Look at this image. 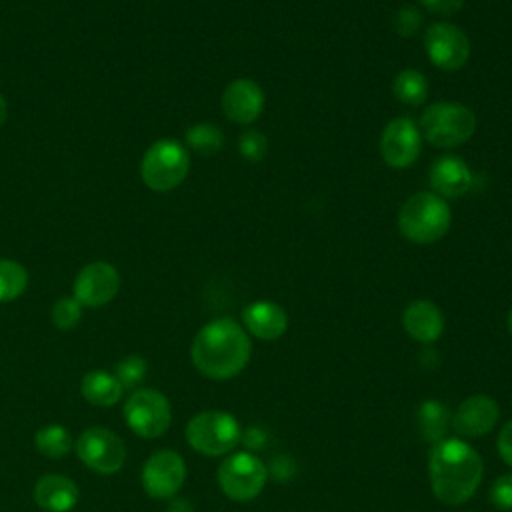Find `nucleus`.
<instances>
[{
    "label": "nucleus",
    "instance_id": "1",
    "mask_svg": "<svg viewBox=\"0 0 512 512\" xmlns=\"http://www.w3.org/2000/svg\"><path fill=\"white\" fill-rule=\"evenodd\" d=\"M252 342L244 326L232 318H214L204 324L190 346L194 368L212 380H228L250 362Z\"/></svg>",
    "mask_w": 512,
    "mask_h": 512
},
{
    "label": "nucleus",
    "instance_id": "2",
    "mask_svg": "<svg viewBox=\"0 0 512 512\" xmlns=\"http://www.w3.org/2000/svg\"><path fill=\"white\" fill-rule=\"evenodd\" d=\"M428 476L434 496L448 506H458L478 490L484 464L480 454L464 440L444 438L430 450Z\"/></svg>",
    "mask_w": 512,
    "mask_h": 512
},
{
    "label": "nucleus",
    "instance_id": "3",
    "mask_svg": "<svg viewBox=\"0 0 512 512\" xmlns=\"http://www.w3.org/2000/svg\"><path fill=\"white\" fill-rule=\"evenodd\" d=\"M452 224L448 202L434 192L412 194L398 212L400 234L414 244H432L440 240Z\"/></svg>",
    "mask_w": 512,
    "mask_h": 512
},
{
    "label": "nucleus",
    "instance_id": "4",
    "mask_svg": "<svg viewBox=\"0 0 512 512\" xmlns=\"http://www.w3.org/2000/svg\"><path fill=\"white\" fill-rule=\"evenodd\" d=\"M420 132L436 148H456L476 130V114L458 102H434L420 116Z\"/></svg>",
    "mask_w": 512,
    "mask_h": 512
},
{
    "label": "nucleus",
    "instance_id": "5",
    "mask_svg": "<svg viewBox=\"0 0 512 512\" xmlns=\"http://www.w3.org/2000/svg\"><path fill=\"white\" fill-rule=\"evenodd\" d=\"M242 440L238 420L224 410H204L186 424V442L204 456H222L232 452Z\"/></svg>",
    "mask_w": 512,
    "mask_h": 512
},
{
    "label": "nucleus",
    "instance_id": "6",
    "mask_svg": "<svg viewBox=\"0 0 512 512\" xmlns=\"http://www.w3.org/2000/svg\"><path fill=\"white\" fill-rule=\"evenodd\" d=\"M190 170V156L176 140H158L142 156L140 178L154 192L178 188Z\"/></svg>",
    "mask_w": 512,
    "mask_h": 512
},
{
    "label": "nucleus",
    "instance_id": "7",
    "mask_svg": "<svg viewBox=\"0 0 512 512\" xmlns=\"http://www.w3.org/2000/svg\"><path fill=\"white\" fill-rule=\"evenodd\" d=\"M218 486L234 502L254 500L266 486L268 470L250 452H236L218 466Z\"/></svg>",
    "mask_w": 512,
    "mask_h": 512
},
{
    "label": "nucleus",
    "instance_id": "8",
    "mask_svg": "<svg viewBox=\"0 0 512 512\" xmlns=\"http://www.w3.org/2000/svg\"><path fill=\"white\" fill-rule=\"evenodd\" d=\"M124 420L140 438H160L172 422L168 398L154 388H140L124 402Z\"/></svg>",
    "mask_w": 512,
    "mask_h": 512
},
{
    "label": "nucleus",
    "instance_id": "9",
    "mask_svg": "<svg viewBox=\"0 0 512 512\" xmlns=\"http://www.w3.org/2000/svg\"><path fill=\"white\" fill-rule=\"evenodd\" d=\"M74 450L80 462L98 474H114L126 462V446L122 438L102 426L86 428L78 436Z\"/></svg>",
    "mask_w": 512,
    "mask_h": 512
},
{
    "label": "nucleus",
    "instance_id": "10",
    "mask_svg": "<svg viewBox=\"0 0 512 512\" xmlns=\"http://www.w3.org/2000/svg\"><path fill=\"white\" fill-rule=\"evenodd\" d=\"M424 50L436 68L452 72L468 62L470 40L462 28L450 22H436L424 34Z\"/></svg>",
    "mask_w": 512,
    "mask_h": 512
},
{
    "label": "nucleus",
    "instance_id": "11",
    "mask_svg": "<svg viewBox=\"0 0 512 512\" xmlns=\"http://www.w3.org/2000/svg\"><path fill=\"white\" fill-rule=\"evenodd\" d=\"M186 480L184 458L174 450H156L142 466V486L150 498H172Z\"/></svg>",
    "mask_w": 512,
    "mask_h": 512
},
{
    "label": "nucleus",
    "instance_id": "12",
    "mask_svg": "<svg viewBox=\"0 0 512 512\" xmlns=\"http://www.w3.org/2000/svg\"><path fill=\"white\" fill-rule=\"evenodd\" d=\"M120 290L118 270L104 260L86 264L74 278L72 296L88 308H98L114 300Z\"/></svg>",
    "mask_w": 512,
    "mask_h": 512
},
{
    "label": "nucleus",
    "instance_id": "13",
    "mask_svg": "<svg viewBox=\"0 0 512 512\" xmlns=\"http://www.w3.org/2000/svg\"><path fill=\"white\" fill-rule=\"evenodd\" d=\"M422 148L420 128L406 116L390 120L380 136V154L390 168H408Z\"/></svg>",
    "mask_w": 512,
    "mask_h": 512
},
{
    "label": "nucleus",
    "instance_id": "14",
    "mask_svg": "<svg viewBox=\"0 0 512 512\" xmlns=\"http://www.w3.org/2000/svg\"><path fill=\"white\" fill-rule=\"evenodd\" d=\"M500 418V408L492 396L474 394L460 402L452 416V428L464 438H480L488 434Z\"/></svg>",
    "mask_w": 512,
    "mask_h": 512
},
{
    "label": "nucleus",
    "instance_id": "15",
    "mask_svg": "<svg viewBox=\"0 0 512 512\" xmlns=\"http://www.w3.org/2000/svg\"><path fill=\"white\" fill-rule=\"evenodd\" d=\"M220 102L228 120L236 124H250L258 120L264 110V92L258 82L238 78L224 88Z\"/></svg>",
    "mask_w": 512,
    "mask_h": 512
},
{
    "label": "nucleus",
    "instance_id": "16",
    "mask_svg": "<svg viewBox=\"0 0 512 512\" xmlns=\"http://www.w3.org/2000/svg\"><path fill=\"white\" fill-rule=\"evenodd\" d=\"M434 194L442 198H460L472 188V172L468 164L452 154L440 156L430 166L428 174Z\"/></svg>",
    "mask_w": 512,
    "mask_h": 512
},
{
    "label": "nucleus",
    "instance_id": "17",
    "mask_svg": "<svg viewBox=\"0 0 512 512\" xmlns=\"http://www.w3.org/2000/svg\"><path fill=\"white\" fill-rule=\"evenodd\" d=\"M402 326L412 340L432 344L444 332V314L430 300H412L402 312Z\"/></svg>",
    "mask_w": 512,
    "mask_h": 512
},
{
    "label": "nucleus",
    "instance_id": "18",
    "mask_svg": "<svg viewBox=\"0 0 512 512\" xmlns=\"http://www.w3.org/2000/svg\"><path fill=\"white\" fill-rule=\"evenodd\" d=\"M244 330L260 340H278L288 330L286 310L270 300H256L242 310Z\"/></svg>",
    "mask_w": 512,
    "mask_h": 512
},
{
    "label": "nucleus",
    "instance_id": "19",
    "mask_svg": "<svg viewBox=\"0 0 512 512\" xmlns=\"http://www.w3.org/2000/svg\"><path fill=\"white\" fill-rule=\"evenodd\" d=\"M78 500V486L68 476L44 474L34 484V502L44 512H70Z\"/></svg>",
    "mask_w": 512,
    "mask_h": 512
},
{
    "label": "nucleus",
    "instance_id": "20",
    "mask_svg": "<svg viewBox=\"0 0 512 512\" xmlns=\"http://www.w3.org/2000/svg\"><path fill=\"white\" fill-rule=\"evenodd\" d=\"M80 392L88 404L106 408L116 404L122 398L124 386L108 370H90L82 378Z\"/></svg>",
    "mask_w": 512,
    "mask_h": 512
},
{
    "label": "nucleus",
    "instance_id": "21",
    "mask_svg": "<svg viewBox=\"0 0 512 512\" xmlns=\"http://www.w3.org/2000/svg\"><path fill=\"white\" fill-rule=\"evenodd\" d=\"M416 422H418L420 438L430 444H436V442L444 440V436L452 424V416L442 402L430 398L418 406Z\"/></svg>",
    "mask_w": 512,
    "mask_h": 512
},
{
    "label": "nucleus",
    "instance_id": "22",
    "mask_svg": "<svg viewBox=\"0 0 512 512\" xmlns=\"http://www.w3.org/2000/svg\"><path fill=\"white\" fill-rule=\"evenodd\" d=\"M392 92L406 106H420L428 96V80L416 68L400 70L392 82Z\"/></svg>",
    "mask_w": 512,
    "mask_h": 512
},
{
    "label": "nucleus",
    "instance_id": "23",
    "mask_svg": "<svg viewBox=\"0 0 512 512\" xmlns=\"http://www.w3.org/2000/svg\"><path fill=\"white\" fill-rule=\"evenodd\" d=\"M34 444L42 456L62 458L72 450V436H70L68 428H64L60 424H48L36 432Z\"/></svg>",
    "mask_w": 512,
    "mask_h": 512
},
{
    "label": "nucleus",
    "instance_id": "24",
    "mask_svg": "<svg viewBox=\"0 0 512 512\" xmlns=\"http://www.w3.org/2000/svg\"><path fill=\"white\" fill-rule=\"evenodd\" d=\"M28 286L26 268L10 258H0V302L18 298Z\"/></svg>",
    "mask_w": 512,
    "mask_h": 512
},
{
    "label": "nucleus",
    "instance_id": "25",
    "mask_svg": "<svg viewBox=\"0 0 512 512\" xmlns=\"http://www.w3.org/2000/svg\"><path fill=\"white\" fill-rule=\"evenodd\" d=\"M186 144L202 156H212L224 146V134L218 126L200 122L186 130Z\"/></svg>",
    "mask_w": 512,
    "mask_h": 512
},
{
    "label": "nucleus",
    "instance_id": "26",
    "mask_svg": "<svg viewBox=\"0 0 512 512\" xmlns=\"http://www.w3.org/2000/svg\"><path fill=\"white\" fill-rule=\"evenodd\" d=\"M82 318V304L74 296H62L52 306V322L58 330L74 328Z\"/></svg>",
    "mask_w": 512,
    "mask_h": 512
},
{
    "label": "nucleus",
    "instance_id": "27",
    "mask_svg": "<svg viewBox=\"0 0 512 512\" xmlns=\"http://www.w3.org/2000/svg\"><path fill=\"white\" fill-rule=\"evenodd\" d=\"M146 360L138 354H130L126 358H122L118 364H116V370H114V376L118 378V382L124 386V388H134L138 386L144 376H146Z\"/></svg>",
    "mask_w": 512,
    "mask_h": 512
},
{
    "label": "nucleus",
    "instance_id": "28",
    "mask_svg": "<svg viewBox=\"0 0 512 512\" xmlns=\"http://www.w3.org/2000/svg\"><path fill=\"white\" fill-rule=\"evenodd\" d=\"M238 152L248 162H260L268 152V140L260 130H246L238 138Z\"/></svg>",
    "mask_w": 512,
    "mask_h": 512
},
{
    "label": "nucleus",
    "instance_id": "29",
    "mask_svg": "<svg viewBox=\"0 0 512 512\" xmlns=\"http://www.w3.org/2000/svg\"><path fill=\"white\" fill-rule=\"evenodd\" d=\"M488 498L494 508L502 512H512V474H502L490 484Z\"/></svg>",
    "mask_w": 512,
    "mask_h": 512
},
{
    "label": "nucleus",
    "instance_id": "30",
    "mask_svg": "<svg viewBox=\"0 0 512 512\" xmlns=\"http://www.w3.org/2000/svg\"><path fill=\"white\" fill-rule=\"evenodd\" d=\"M420 22H422V14L416 6H402L394 14L392 26L400 36H412L420 28Z\"/></svg>",
    "mask_w": 512,
    "mask_h": 512
},
{
    "label": "nucleus",
    "instance_id": "31",
    "mask_svg": "<svg viewBox=\"0 0 512 512\" xmlns=\"http://www.w3.org/2000/svg\"><path fill=\"white\" fill-rule=\"evenodd\" d=\"M420 4L434 14H442V16H450L462 10L464 0H420Z\"/></svg>",
    "mask_w": 512,
    "mask_h": 512
},
{
    "label": "nucleus",
    "instance_id": "32",
    "mask_svg": "<svg viewBox=\"0 0 512 512\" xmlns=\"http://www.w3.org/2000/svg\"><path fill=\"white\" fill-rule=\"evenodd\" d=\"M496 448L500 458L512 468V420H508L502 430L498 432V440H496Z\"/></svg>",
    "mask_w": 512,
    "mask_h": 512
},
{
    "label": "nucleus",
    "instance_id": "33",
    "mask_svg": "<svg viewBox=\"0 0 512 512\" xmlns=\"http://www.w3.org/2000/svg\"><path fill=\"white\" fill-rule=\"evenodd\" d=\"M168 512H192V506H190L188 500L178 498V500H174V502L170 504V510H168Z\"/></svg>",
    "mask_w": 512,
    "mask_h": 512
},
{
    "label": "nucleus",
    "instance_id": "34",
    "mask_svg": "<svg viewBox=\"0 0 512 512\" xmlns=\"http://www.w3.org/2000/svg\"><path fill=\"white\" fill-rule=\"evenodd\" d=\"M6 116H8V104H6V98L0 94V126L6 122Z\"/></svg>",
    "mask_w": 512,
    "mask_h": 512
},
{
    "label": "nucleus",
    "instance_id": "35",
    "mask_svg": "<svg viewBox=\"0 0 512 512\" xmlns=\"http://www.w3.org/2000/svg\"><path fill=\"white\" fill-rule=\"evenodd\" d=\"M508 330H510V334H512V308H510V312H508Z\"/></svg>",
    "mask_w": 512,
    "mask_h": 512
}]
</instances>
